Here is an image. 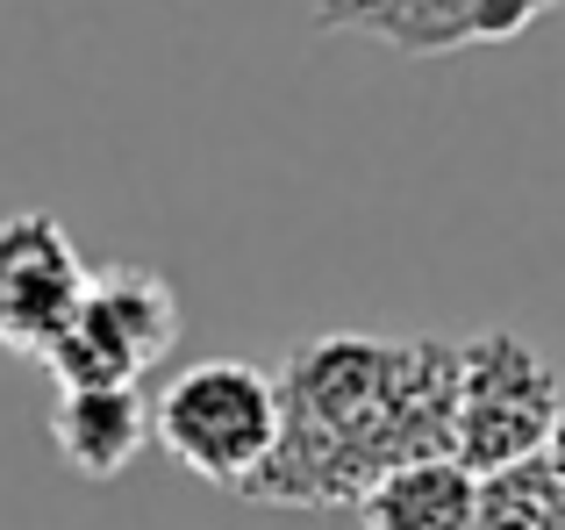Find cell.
Listing matches in <instances>:
<instances>
[{
  "instance_id": "obj_4",
  "label": "cell",
  "mask_w": 565,
  "mask_h": 530,
  "mask_svg": "<svg viewBox=\"0 0 565 530\" xmlns=\"http://www.w3.org/2000/svg\"><path fill=\"white\" fill-rule=\"evenodd\" d=\"M180 344V294L143 265H100L86 279L72 322L51 337L43 373L57 380V394L72 388H137L158 359H172Z\"/></svg>"
},
{
  "instance_id": "obj_9",
  "label": "cell",
  "mask_w": 565,
  "mask_h": 530,
  "mask_svg": "<svg viewBox=\"0 0 565 530\" xmlns=\"http://www.w3.org/2000/svg\"><path fill=\"white\" fill-rule=\"evenodd\" d=\"M472 530H565V474L552 459L480 474V488H472Z\"/></svg>"
},
{
  "instance_id": "obj_7",
  "label": "cell",
  "mask_w": 565,
  "mask_h": 530,
  "mask_svg": "<svg viewBox=\"0 0 565 530\" xmlns=\"http://www.w3.org/2000/svg\"><path fill=\"white\" fill-rule=\"evenodd\" d=\"M51 445L79 480H122L151 445L143 388H72L51 402Z\"/></svg>"
},
{
  "instance_id": "obj_6",
  "label": "cell",
  "mask_w": 565,
  "mask_h": 530,
  "mask_svg": "<svg viewBox=\"0 0 565 530\" xmlns=\"http://www.w3.org/2000/svg\"><path fill=\"white\" fill-rule=\"evenodd\" d=\"M94 265L79 258L72 230L43 209H22L0 223V344L43 359L51 337L72 322Z\"/></svg>"
},
{
  "instance_id": "obj_1",
  "label": "cell",
  "mask_w": 565,
  "mask_h": 530,
  "mask_svg": "<svg viewBox=\"0 0 565 530\" xmlns=\"http://www.w3.org/2000/svg\"><path fill=\"white\" fill-rule=\"evenodd\" d=\"M279 445L244 502L265 509H359L386 474L451 459V337L322 330L279 365Z\"/></svg>"
},
{
  "instance_id": "obj_10",
  "label": "cell",
  "mask_w": 565,
  "mask_h": 530,
  "mask_svg": "<svg viewBox=\"0 0 565 530\" xmlns=\"http://www.w3.org/2000/svg\"><path fill=\"white\" fill-rule=\"evenodd\" d=\"M544 459H552V466H558V474H565V416H558V431H552V445H544Z\"/></svg>"
},
{
  "instance_id": "obj_5",
  "label": "cell",
  "mask_w": 565,
  "mask_h": 530,
  "mask_svg": "<svg viewBox=\"0 0 565 530\" xmlns=\"http://www.w3.org/2000/svg\"><path fill=\"white\" fill-rule=\"evenodd\" d=\"M558 8L565 0H316L308 22L322 36H365L401 57H444L480 51V43H515Z\"/></svg>"
},
{
  "instance_id": "obj_3",
  "label": "cell",
  "mask_w": 565,
  "mask_h": 530,
  "mask_svg": "<svg viewBox=\"0 0 565 530\" xmlns=\"http://www.w3.org/2000/svg\"><path fill=\"white\" fill-rule=\"evenodd\" d=\"M151 437L193 480L244 495L279 445V380L250 359H201L151 402Z\"/></svg>"
},
{
  "instance_id": "obj_2",
  "label": "cell",
  "mask_w": 565,
  "mask_h": 530,
  "mask_svg": "<svg viewBox=\"0 0 565 530\" xmlns=\"http://www.w3.org/2000/svg\"><path fill=\"white\" fill-rule=\"evenodd\" d=\"M565 416L558 365L523 330H472L458 337V380H451V459L472 480L501 466L544 459Z\"/></svg>"
},
{
  "instance_id": "obj_8",
  "label": "cell",
  "mask_w": 565,
  "mask_h": 530,
  "mask_svg": "<svg viewBox=\"0 0 565 530\" xmlns=\"http://www.w3.org/2000/svg\"><path fill=\"white\" fill-rule=\"evenodd\" d=\"M472 488L458 459H415L359 502V530H472Z\"/></svg>"
}]
</instances>
